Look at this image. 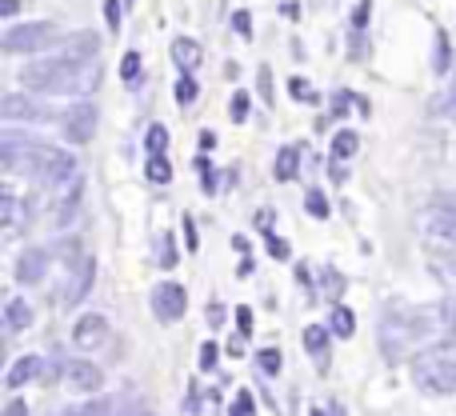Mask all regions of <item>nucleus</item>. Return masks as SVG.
Here are the masks:
<instances>
[{
  "instance_id": "8fccbe9b",
  "label": "nucleus",
  "mask_w": 456,
  "mask_h": 416,
  "mask_svg": "<svg viewBox=\"0 0 456 416\" xmlns=\"http://www.w3.org/2000/svg\"><path fill=\"white\" fill-rule=\"evenodd\" d=\"M16 8H20V0H0V16H16Z\"/></svg>"
},
{
  "instance_id": "49530a36",
  "label": "nucleus",
  "mask_w": 456,
  "mask_h": 416,
  "mask_svg": "<svg viewBox=\"0 0 456 416\" xmlns=\"http://www.w3.org/2000/svg\"><path fill=\"white\" fill-rule=\"evenodd\" d=\"M348 101H356V96H353V93H337V96H332V117H345V112H348Z\"/></svg>"
},
{
  "instance_id": "423d86ee",
  "label": "nucleus",
  "mask_w": 456,
  "mask_h": 416,
  "mask_svg": "<svg viewBox=\"0 0 456 416\" xmlns=\"http://www.w3.org/2000/svg\"><path fill=\"white\" fill-rule=\"evenodd\" d=\"M61 128H64V141L69 144H88L93 141V133H96V109L88 101L69 104L64 117H61Z\"/></svg>"
},
{
  "instance_id": "6e6552de",
  "label": "nucleus",
  "mask_w": 456,
  "mask_h": 416,
  "mask_svg": "<svg viewBox=\"0 0 456 416\" xmlns=\"http://www.w3.org/2000/svg\"><path fill=\"white\" fill-rule=\"evenodd\" d=\"M93 281H96V260H93V257H80L77 265L69 268V281L61 284V305H64V308H77L80 300L88 297Z\"/></svg>"
},
{
  "instance_id": "a19ab883",
  "label": "nucleus",
  "mask_w": 456,
  "mask_h": 416,
  "mask_svg": "<svg viewBox=\"0 0 456 416\" xmlns=\"http://www.w3.org/2000/svg\"><path fill=\"white\" fill-rule=\"evenodd\" d=\"M232 29H236V32H240V37H244V40H248V37H252V16H248V12H244V8H240V12H232Z\"/></svg>"
},
{
  "instance_id": "79ce46f5",
  "label": "nucleus",
  "mask_w": 456,
  "mask_h": 416,
  "mask_svg": "<svg viewBox=\"0 0 456 416\" xmlns=\"http://www.w3.org/2000/svg\"><path fill=\"white\" fill-rule=\"evenodd\" d=\"M104 20H109L112 32L120 29V0H104Z\"/></svg>"
},
{
  "instance_id": "39448f33",
  "label": "nucleus",
  "mask_w": 456,
  "mask_h": 416,
  "mask_svg": "<svg viewBox=\"0 0 456 416\" xmlns=\"http://www.w3.org/2000/svg\"><path fill=\"white\" fill-rule=\"evenodd\" d=\"M56 40H61V29H56L53 20H32V24H12V29L4 32V40H0V48L4 53H40V48H53Z\"/></svg>"
},
{
  "instance_id": "c9c22d12",
  "label": "nucleus",
  "mask_w": 456,
  "mask_h": 416,
  "mask_svg": "<svg viewBox=\"0 0 456 416\" xmlns=\"http://www.w3.org/2000/svg\"><path fill=\"white\" fill-rule=\"evenodd\" d=\"M256 85H260V101L273 104V72H268V64L256 69Z\"/></svg>"
},
{
  "instance_id": "dca6fc26",
  "label": "nucleus",
  "mask_w": 456,
  "mask_h": 416,
  "mask_svg": "<svg viewBox=\"0 0 456 416\" xmlns=\"http://www.w3.org/2000/svg\"><path fill=\"white\" fill-rule=\"evenodd\" d=\"M329 332L332 329H324V324H308L305 329V348L316 361V369H329Z\"/></svg>"
},
{
  "instance_id": "6ab92c4d",
  "label": "nucleus",
  "mask_w": 456,
  "mask_h": 416,
  "mask_svg": "<svg viewBox=\"0 0 456 416\" xmlns=\"http://www.w3.org/2000/svg\"><path fill=\"white\" fill-rule=\"evenodd\" d=\"M273 176H276L281 184H289V181H297V176H300V149H297V144H284V149L276 152Z\"/></svg>"
},
{
  "instance_id": "bb28decb",
  "label": "nucleus",
  "mask_w": 456,
  "mask_h": 416,
  "mask_svg": "<svg viewBox=\"0 0 456 416\" xmlns=\"http://www.w3.org/2000/svg\"><path fill=\"white\" fill-rule=\"evenodd\" d=\"M120 80H125V85H141V53L120 56Z\"/></svg>"
},
{
  "instance_id": "412c9836",
  "label": "nucleus",
  "mask_w": 456,
  "mask_h": 416,
  "mask_svg": "<svg viewBox=\"0 0 456 416\" xmlns=\"http://www.w3.org/2000/svg\"><path fill=\"white\" fill-rule=\"evenodd\" d=\"M356 149H361V136H356L353 128H340V133L332 136V160H337V165L353 160V157H356Z\"/></svg>"
},
{
  "instance_id": "f257e3e1",
  "label": "nucleus",
  "mask_w": 456,
  "mask_h": 416,
  "mask_svg": "<svg viewBox=\"0 0 456 416\" xmlns=\"http://www.w3.org/2000/svg\"><path fill=\"white\" fill-rule=\"evenodd\" d=\"M449 321H456V305L441 300V305H388L380 316V348L388 361H401L409 353L449 340L444 329H452Z\"/></svg>"
},
{
  "instance_id": "c85d7f7f",
  "label": "nucleus",
  "mask_w": 456,
  "mask_h": 416,
  "mask_svg": "<svg viewBox=\"0 0 456 416\" xmlns=\"http://www.w3.org/2000/svg\"><path fill=\"white\" fill-rule=\"evenodd\" d=\"M0 224L16 228V192L12 189H0Z\"/></svg>"
},
{
  "instance_id": "aec40b11",
  "label": "nucleus",
  "mask_w": 456,
  "mask_h": 416,
  "mask_svg": "<svg viewBox=\"0 0 456 416\" xmlns=\"http://www.w3.org/2000/svg\"><path fill=\"white\" fill-rule=\"evenodd\" d=\"M80 192H85V184H80V181H72V184H69V192H64V197L56 200V208H53L56 228H69V224H72V212L80 208Z\"/></svg>"
},
{
  "instance_id": "20e7f679",
  "label": "nucleus",
  "mask_w": 456,
  "mask_h": 416,
  "mask_svg": "<svg viewBox=\"0 0 456 416\" xmlns=\"http://www.w3.org/2000/svg\"><path fill=\"white\" fill-rule=\"evenodd\" d=\"M412 380L428 396H452L456 393V345L436 340L412 356Z\"/></svg>"
},
{
  "instance_id": "4c0bfd02",
  "label": "nucleus",
  "mask_w": 456,
  "mask_h": 416,
  "mask_svg": "<svg viewBox=\"0 0 456 416\" xmlns=\"http://www.w3.org/2000/svg\"><path fill=\"white\" fill-rule=\"evenodd\" d=\"M436 112H441V117H449V120H456V80L449 85V93L436 101Z\"/></svg>"
},
{
  "instance_id": "1a4fd4ad",
  "label": "nucleus",
  "mask_w": 456,
  "mask_h": 416,
  "mask_svg": "<svg viewBox=\"0 0 456 416\" xmlns=\"http://www.w3.org/2000/svg\"><path fill=\"white\" fill-rule=\"evenodd\" d=\"M61 380L72 388V393H96V388L104 385V372L96 369L93 361H64L61 364Z\"/></svg>"
},
{
  "instance_id": "3c124183",
  "label": "nucleus",
  "mask_w": 456,
  "mask_h": 416,
  "mask_svg": "<svg viewBox=\"0 0 456 416\" xmlns=\"http://www.w3.org/2000/svg\"><path fill=\"white\" fill-rule=\"evenodd\" d=\"M281 12L289 16V20H297V16H300V4H297V0H289V4H281Z\"/></svg>"
},
{
  "instance_id": "f03ea898",
  "label": "nucleus",
  "mask_w": 456,
  "mask_h": 416,
  "mask_svg": "<svg viewBox=\"0 0 456 416\" xmlns=\"http://www.w3.org/2000/svg\"><path fill=\"white\" fill-rule=\"evenodd\" d=\"M0 165L8 173L24 168L40 189H64L69 181H77V157H69L64 149H53V144L28 141L20 133H4L0 136Z\"/></svg>"
},
{
  "instance_id": "2eb2a0df",
  "label": "nucleus",
  "mask_w": 456,
  "mask_h": 416,
  "mask_svg": "<svg viewBox=\"0 0 456 416\" xmlns=\"http://www.w3.org/2000/svg\"><path fill=\"white\" fill-rule=\"evenodd\" d=\"M85 416H136L133 412V396H96L93 404H85Z\"/></svg>"
},
{
  "instance_id": "9d476101",
  "label": "nucleus",
  "mask_w": 456,
  "mask_h": 416,
  "mask_svg": "<svg viewBox=\"0 0 456 416\" xmlns=\"http://www.w3.org/2000/svg\"><path fill=\"white\" fill-rule=\"evenodd\" d=\"M0 117H4V120H28V125H40V120L53 117V109H48V104H40V101H28V96L8 93V96H0Z\"/></svg>"
},
{
  "instance_id": "b1692460",
  "label": "nucleus",
  "mask_w": 456,
  "mask_h": 416,
  "mask_svg": "<svg viewBox=\"0 0 456 416\" xmlns=\"http://www.w3.org/2000/svg\"><path fill=\"white\" fill-rule=\"evenodd\" d=\"M452 64V45H449V32H436V61H433V72L444 77Z\"/></svg>"
},
{
  "instance_id": "5701e85b",
  "label": "nucleus",
  "mask_w": 456,
  "mask_h": 416,
  "mask_svg": "<svg viewBox=\"0 0 456 416\" xmlns=\"http://www.w3.org/2000/svg\"><path fill=\"white\" fill-rule=\"evenodd\" d=\"M321 292H324L329 300H340V297H345V276H340L332 265H321Z\"/></svg>"
},
{
  "instance_id": "09e8293b",
  "label": "nucleus",
  "mask_w": 456,
  "mask_h": 416,
  "mask_svg": "<svg viewBox=\"0 0 456 416\" xmlns=\"http://www.w3.org/2000/svg\"><path fill=\"white\" fill-rule=\"evenodd\" d=\"M208 321H213V329H221V321H224V308H221V305H208Z\"/></svg>"
},
{
  "instance_id": "ea45409f",
  "label": "nucleus",
  "mask_w": 456,
  "mask_h": 416,
  "mask_svg": "<svg viewBox=\"0 0 456 416\" xmlns=\"http://www.w3.org/2000/svg\"><path fill=\"white\" fill-rule=\"evenodd\" d=\"M216 356H221V348L213 345V340H205V345H200V369H216Z\"/></svg>"
},
{
  "instance_id": "37998d69",
  "label": "nucleus",
  "mask_w": 456,
  "mask_h": 416,
  "mask_svg": "<svg viewBox=\"0 0 456 416\" xmlns=\"http://www.w3.org/2000/svg\"><path fill=\"white\" fill-rule=\"evenodd\" d=\"M236 329H240V337H248V332H252V308L248 305L236 308Z\"/></svg>"
},
{
  "instance_id": "e433bc0d",
  "label": "nucleus",
  "mask_w": 456,
  "mask_h": 416,
  "mask_svg": "<svg viewBox=\"0 0 456 416\" xmlns=\"http://www.w3.org/2000/svg\"><path fill=\"white\" fill-rule=\"evenodd\" d=\"M192 165H197V173L205 176V192H216V173H213V160H208V157H197V160H192Z\"/></svg>"
},
{
  "instance_id": "c03bdc74",
  "label": "nucleus",
  "mask_w": 456,
  "mask_h": 416,
  "mask_svg": "<svg viewBox=\"0 0 456 416\" xmlns=\"http://www.w3.org/2000/svg\"><path fill=\"white\" fill-rule=\"evenodd\" d=\"M184 244H189V252L200 249V232H197V224H192V216H184Z\"/></svg>"
},
{
  "instance_id": "a878e982",
  "label": "nucleus",
  "mask_w": 456,
  "mask_h": 416,
  "mask_svg": "<svg viewBox=\"0 0 456 416\" xmlns=\"http://www.w3.org/2000/svg\"><path fill=\"white\" fill-rule=\"evenodd\" d=\"M305 208H308V216H316V220H324V216L332 212L329 197H324L321 189H308V192H305Z\"/></svg>"
},
{
  "instance_id": "7ed1b4c3",
  "label": "nucleus",
  "mask_w": 456,
  "mask_h": 416,
  "mask_svg": "<svg viewBox=\"0 0 456 416\" xmlns=\"http://www.w3.org/2000/svg\"><path fill=\"white\" fill-rule=\"evenodd\" d=\"M20 85L32 88V93H69V96H85L101 85V61H64V56H53V61H32L28 69H20Z\"/></svg>"
},
{
  "instance_id": "58836bf2",
  "label": "nucleus",
  "mask_w": 456,
  "mask_h": 416,
  "mask_svg": "<svg viewBox=\"0 0 456 416\" xmlns=\"http://www.w3.org/2000/svg\"><path fill=\"white\" fill-rule=\"evenodd\" d=\"M265 241H268V252H273V260H289V257H292L289 241H281V236H276V232H268Z\"/></svg>"
},
{
  "instance_id": "603ef678",
  "label": "nucleus",
  "mask_w": 456,
  "mask_h": 416,
  "mask_svg": "<svg viewBox=\"0 0 456 416\" xmlns=\"http://www.w3.org/2000/svg\"><path fill=\"white\" fill-rule=\"evenodd\" d=\"M61 416H85V409H64Z\"/></svg>"
},
{
  "instance_id": "0eeeda50",
  "label": "nucleus",
  "mask_w": 456,
  "mask_h": 416,
  "mask_svg": "<svg viewBox=\"0 0 456 416\" xmlns=\"http://www.w3.org/2000/svg\"><path fill=\"white\" fill-rule=\"evenodd\" d=\"M184 308H189V292H184L176 281H165V284H157V289H152V316H157L160 324L181 321Z\"/></svg>"
},
{
  "instance_id": "9b49d317",
  "label": "nucleus",
  "mask_w": 456,
  "mask_h": 416,
  "mask_svg": "<svg viewBox=\"0 0 456 416\" xmlns=\"http://www.w3.org/2000/svg\"><path fill=\"white\" fill-rule=\"evenodd\" d=\"M104 340H109V321H104L101 313H85L77 324H72V345L85 348V353L101 348Z\"/></svg>"
},
{
  "instance_id": "f3484780",
  "label": "nucleus",
  "mask_w": 456,
  "mask_h": 416,
  "mask_svg": "<svg viewBox=\"0 0 456 416\" xmlns=\"http://www.w3.org/2000/svg\"><path fill=\"white\" fill-rule=\"evenodd\" d=\"M28 324H32V305L24 297H8V305H4V329H8V337L24 332Z\"/></svg>"
},
{
  "instance_id": "cd10ccee",
  "label": "nucleus",
  "mask_w": 456,
  "mask_h": 416,
  "mask_svg": "<svg viewBox=\"0 0 456 416\" xmlns=\"http://www.w3.org/2000/svg\"><path fill=\"white\" fill-rule=\"evenodd\" d=\"M144 173H149L152 184H168V181H173V165H168V157H149V168H144Z\"/></svg>"
},
{
  "instance_id": "a18cd8bd",
  "label": "nucleus",
  "mask_w": 456,
  "mask_h": 416,
  "mask_svg": "<svg viewBox=\"0 0 456 416\" xmlns=\"http://www.w3.org/2000/svg\"><path fill=\"white\" fill-rule=\"evenodd\" d=\"M369 8H372V0H356V12H353V29H364V24H369Z\"/></svg>"
},
{
  "instance_id": "864d4df0",
  "label": "nucleus",
  "mask_w": 456,
  "mask_h": 416,
  "mask_svg": "<svg viewBox=\"0 0 456 416\" xmlns=\"http://www.w3.org/2000/svg\"><path fill=\"white\" fill-rule=\"evenodd\" d=\"M313 416H324V412H321V409H313Z\"/></svg>"
},
{
  "instance_id": "5fc2aeb1",
  "label": "nucleus",
  "mask_w": 456,
  "mask_h": 416,
  "mask_svg": "<svg viewBox=\"0 0 456 416\" xmlns=\"http://www.w3.org/2000/svg\"><path fill=\"white\" fill-rule=\"evenodd\" d=\"M136 416H152V412H136Z\"/></svg>"
},
{
  "instance_id": "4468645a",
  "label": "nucleus",
  "mask_w": 456,
  "mask_h": 416,
  "mask_svg": "<svg viewBox=\"0 0 456 416\" xmlns=\"http://www.w3.org/2000/svg\"><path fill=\"white\" fill-rule=\"evenodd\" d=\"M40 372H45V356H20V361L8 369V377H4V388H24L28 380H37Z\"/></svg>"
},
{
  "instance_id": "de8ad7c7",
  "label": "nucleus",
  "mask_w": 456,
  "mask_h": 416,
  "mask_svg": "<svg viewBox=\"0 0 456 416\" xmlns=\"http://www.w3.org/2000/svg\"><path fill=\"white\" fill-rule=\"evenodd\" d=\"M4 416H32V412H28V404H24L20 396H12V401L4 404Z\"/></svg>"
},
{
  "instance_id": "473e14b6",
  "label": "nucleus",
  "mask_w": 456,
  "mask_h": 416,
  "mask_svg": "<svg viewBox=\"0 0 456 416\" xmlns=\"http://www.w3.org/2000/svg\"><path fill=\"white\" fill-rule=\"evenodd\" d=\"M248 93H232V104H228V117H232V125H244V117H248Z\"/></svg>"
},
{
  "instance_id": "393cba45",
  "label": "nucleus",
  "mask_w": 456,
  "mask_h": 416,
  "mask_svg": "<svg viewBox=\"0 0 456 416\" xmlns=\"http://www.w3.org/2000/svg\"><path fill=\"white\" fill-rule=\"evenodd\" d=\"M144 149H149V157H165V149H168V128H165V125H152L149 136H144Z\"/></svg>"
},
{
  "instance_id": "c756f323",
  "label": "nucleus",
  "mask_w": 456,
  "mask_h": 416,
  "mask_svg": "<svg viewBox=\"0 0 456 416\" xmlns=\"http://www.w3.org/2000/svg\"><path fill=\"white\" fill-rule=\"evenodd\" d=\"M197 96H200V88H197V80H192V77H181V80H176V104H181V109H189Z\"/></svg>"
},
{
  "instance_id": "7c9ffc66",
  "label": "nucleus",
  "mask_w": 456,
  "mask_h": 416,
  "mask_svg": "<svg viewBox=\"0 0 456 416\" xmlns=\"http://www.w3.org/2000/svg\"><path fill=\"white\" fill-rule=\"evenodd\" d=\"M256 364H260V372H265V377H276V372H281V353H276V348H260Z\"/></svg>"
},
{
  "instance_id": "a211bd4d",
  "label": "nucleus",
  "mask_w": 456,
  "mask_h": 416,
  "mask_svg": "<svg viewBox=\"0 0 456 416\" xmlns=\"http://www.w3.org/2000/svg\"><path fill=\"white\" fill-rule=\"evenodd\" d=\"M200 45L197 40H189V37H176L173 40V61H176V69H181V77H192V69L200 64Z\"/></svg>"
},
{
  "instance_id": "f704fd0d",
  "label": "nucleus",
  "mask_w": 456,
  "mask_h": 416,
  "mask_svg": "<svg viewBox=\"0 0 456 416\" xmlns=\"http://www.w3.org/2000/svg\"><path fill=\"white\" fill-rule=\"evenodd\" d=\"M252 412H256L252 393H248V388H240V393H236V401H232V409H228V416H252Z\"/></svg>"
},
{
  "instance_id": "f8f14e48",
  "label": "nucleus",
  "mask_w": 456,
  "mask_h": 416,
  "mask_svg": "<svg viewBox=\"0 0 456 416\" xmlns=\"http://www.w3.org/2000/svg\"><path fill=\"white\" fill-rule=\"evenodd\" d=\"M48 265H53V260H48V249H37V244H32V249H24L20 260H16V281L20 284H40L45 281V273H48Z\"/></svg>"
},
{
  "instance_id": "4be33fe9",
  "label": "nucleus",
  "mask_w": 456,
  "mask_h": 416,
  "mask_svg": "<svg viewBox=\"0 0 456 416\" xmlns=\"http://www.w3.org/2000/svg\"><path fill=\"white\" fill-rule=\"evenodd\" d=\"M329 329H332V337H353L356 332V313L353 308H345V305H337L332 308V316H329Z\"/></svg>"
},
{
  "instance_id": "72a5a7b5",
  "label": "nucleus",
  "mask_w": 456,
  "mask_h": 416,
  "mask_svg": "<svg viewBox=\"0 0 456 416\" xmlns=\"http://www.w3.org/2000/svg\"><path fill=\"white\" fill-rule=\"evenodd\" d=\"M157 265H165V268H173L176 265V244H173V236H160V244H157Z\"/></svg>"
},
{
  "instance_id": "ddd939ff",
  "label": "nucleus",
  "mask_w": 456,
  "mask_h": 416,
  "mask_svg": "<svg viewBox=\"0 0 456 416\" xmlns=\"http://www.w3.org/2000/svg\"><path fill=\"white\" fill-rule=\"evenodd\" d=\"M428 232L441 236V241H449V244H456V197L436 200V205L428 208Z\"/></svg>"
},
{
  "instance_id": "2f4dec72",
  "label": "nucleus",
  "mask_w": 456,
  "mask_h": 416,
  "mask_svg": "<svg viewBox=\"0 0 456 416\" xmlns=\"http://www.w3.org/2000/svg\"><path fill=\"white\" fill-rule=\"evenodd\" d=\"M289 93L297 96V101H305V104H321V96H316L313 88H308V80H305V77H292V80H289Z\"/></svg>"
}]
</instances>
